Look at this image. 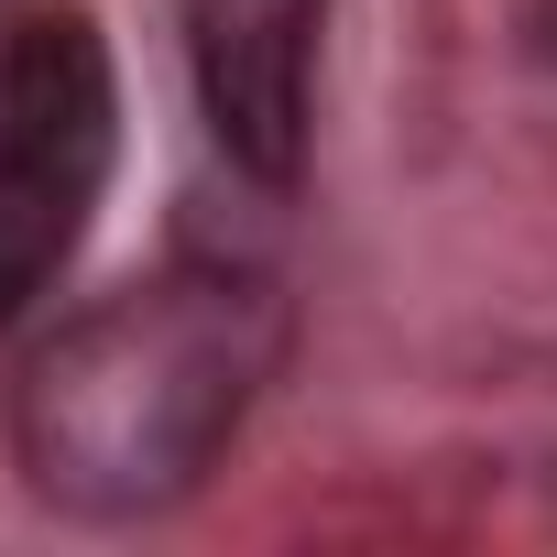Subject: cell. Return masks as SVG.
I'll use <instances>...</instances> for the list:
<instances>
[{"label":"cell","mask_w":557,"mask_h":557,"mask_svg":"<svg viewBox=\"0 0 557 557\" xmlns=\"http://www.w3.org/2000/svg\"><path fill=\"white\" fill-rule=\"evenodd\" d=\"M273 296L251 273H153L66 318L12 405L23 470L66 513H153L197 492L273 372Z\"/></svg>","instance_id":"cell-1"},{"label":"cell","mask_w":557,"mask_h":557,"mask_svg":"<svg viewBox=\"0 0 557 557\" xmlns=\"http://www.w3.org/2000/svg\"><path fill=\"white\" fill-rule=\"evenodd\" d=\"M121 153V77L77 12L0 34V318H23L88 240Z\"/></svg>","instance_id":"cell-2"},{"label":"cell","mask_w":557,"mask_h":557,"mask_svg":"<svg viewBox=\"0 0 557 557\" xmlns=\"http://www.w3.org/2000/svg\"><path fill=\"white\" fill-rule=\"evenodd\" d=\"M318 23H329V0H186V66H197L208 143L262 186H285L307 164Z\"/></svg>","instance_id":"cell-3"},{"label":"cell","mask_w":557,"mask_h":557,"mask_svg":"<svg viewBox=\"0 0 557 557\" xmlns=\"http://www.w3.org/2000/svg\"><path fill=\"white\" fill-rule=\"evenodd\" d=\"M546 34H557V0H546Z\"/></svg>","instance_id":"cell-4"}]
</instances>
